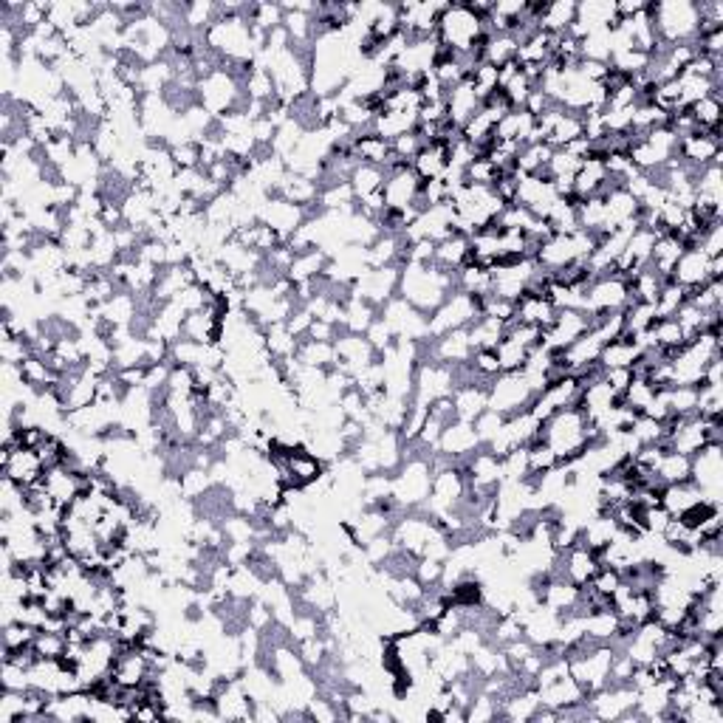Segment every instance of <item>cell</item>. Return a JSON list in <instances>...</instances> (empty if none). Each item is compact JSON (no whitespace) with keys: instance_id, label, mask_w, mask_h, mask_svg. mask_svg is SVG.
<instances>
[{"instance_id":"cell-33","label":"cell","mask_w":723,"mask_h":723,"mask_svg":"<svg viewBox=\"0 0 723 723\" xmlns=\"http://www.w3.org/2000/svg\"><path fill=\"white\" fill-rule=\"evenodd\" d=\"M506 322L492 320V317H478L466 331H469V342H472V351H495L498 342L506 337Z\"/></svg>"},{"instance_id":"cell-22","label":"cell","mask_w":723,"mask_h":723,"mask_svg":"<svg viewBox=\"0 0 723 723\" xmlns=\"http://www.w3.org/2000/svg\"><path fill=\"white\" fill-rule=\"evenodd\" d=\"M469 260H472V243H469V235H464V232H452L444 241L435 243L433 263L441 266L444 272L458 274Z\"/></svg>"},{"instance_id":"cell-11","label":"cell","mask_w":723,"mask_h":723,"mask_svg":"<svg viewBox=\"0 0 723 723\" xmlns=\"http://www.w3.org/2000/svg\"><path fill=\"white\" fill-rule=\"evenodd\" d=\"M690 481L712 500L723 495V447L707 444L704 450L690 455Z\"/></svg>"},{"instance_id":"cell-3","label":"cell","mask_w":723,"mask_h":723,"mask_svg":"<svg viewBox=\"0 0 723 723\" xmlns=\"http://www.w3.org/2000/svg\"><path fill=\"white\" fill-rule=\"evenodd\" d=\"M435 37H438L441 49L452 51V54L478 51L486 40L483 17L469 3H447L441 17H438Z\"/></svg>"},{"instance_id":"cell-28","label":"cell","mask_w":723,"mask_h":723,"mask_svg":"<svg viewBox=\"0 0 723 723\" xmlns=\"http://www.w3.org/2000/svg\"><path fill=\"white\" fill-rule=\"evenodd\" d=\"M687 252V243L681 241L678 235H670V232H664L656 238L653 243V255H650V269L653 272H659L661 277H667L670 280V274H673V266L678 263V258Z\"/></svg>"},{"instance_id":"cell-2","label":"cell","mask_w":723,"mask_h":723,"mask_svg":"<svg viewBox=\"0 0 723 723\" xmlns=\"http://www.w3.org/2000/svg\"><path fill=\"white\" fill-rule=\"evenodd\" d=\"M455 289V274L444 272L435 263H404L399 277V297L418 308L421 314H433Z\"/></svg>"},{"instance_id":"cell-1","label":"cell","mask_w":723,"mask_h":723,"mask_svg":"<svg viewBox=\"0 0 723 723\" xmlns=\"http://www.w3.org/2000/svg\"><path fill=\"white\" fill-rule=\"evenodd\" d=\"M537 438L551 447V452L557 455L560 464H571L594 441H599L602 433L588 421V416L579 407H565V410H557L554 416L540 424Z\"/></svg>"},{"instance_id":"cell-20","label":"cell","mask_w":723,"mask_h":723,"mask_svg":"<svg viewBox=\"0 0 723 723\" xmlns=\"http://www.w3.org/2000/svg\"><path fill=\"white\" fill-rule=\"evenodd\" d=\"M670 280L673 283H678L681 289H698V286H704V283H709V280H715L712 277V258L709 255H704L701 249H687L681 258H678V263L673 266V274H670Z\"/></svg>"},{"instance_id":"cell-4","label":"cell","mask_w":723,"mask_h":723,"mask_svg":"<svg viewBox=\"0 0 723 723\" xmlns=\"http://www.w3.org/2000/svg\"><path fill=\"white\" fill-rule=\"evenodd\" d=\"M653 29L659 34L661 46H687L701 34V17L695 0H661L650 3Z\"/></svg>"},{"instance_id":"cell-24","label":"cell","mask_w":723,"mask_h":723,"mask_svg":"<svg viewBox=\"0 0 723 723\" xmlns=\"http://www.w3.org/2000/svg\"><path fill=\"white\" fill-rule=\"evenodd\" d=\"M452 410L458 421H469L475 424V418H481L489 410V387L483 385H464L458 387L450 396Z\"/></svg>"},{"instance_id":"cell-40","label":"cell","mask_w":723,"mask_h":723,"mask_svg":"<svg viewBox=\"0 0 723 723\" xmlns=\"http://www.w3.org/2000/svg\"><path fill=\"white\" fill-rule=\"evenodd\" d=\"M687 303V289H681L678 283L667 280L664 289H661L659 300H656V314L659 317H673L678 308Z\"/></svg>"},{"instance_id":"cell-32","label":"cell","mask_w":723,"mask_h":723,"mask_svg":"<svg viewBox=\"0 0 723 723\" xmlns=\"http://www.w3.org/2000/svg\"><path fill=\"white\" fill-rule=\"evenodd\" d=\"M695 128L701 133H721L723 125V99L721 94H709V97L698 99L695 105L687 108Z\"/></svg>"},{"instance_id":"cell-21","label":"cell","mask_w":723,"mask_h":723,"mask_svg":"<svg viewBox=\"0 0 723 723\" xmlns=\"http://www.w3.org/2000/svg\"><path fill=\"white\" fill-rule=\"evenodd\" d=\"M447 122H452L455 128L464 130V125L475 116V113L481 111V97L475 94V88H472V82L464 80L458 82L455 88L447 91Z\"/></svg>"},{"instance_id":"cell-9","label":"cell","mask_w":723,"mask_h":723,"mask_svg":"<svg viewBox=\"0 0 723 723\" xmlns=\"http://www.w3.org/2000/svg\"><path fill=\"white\" fill-rule=\"evenodd\" d=\"M399 277L402 266H382V269H368L351 286V297L365 300L373 308H382L399 294Z\"/></svg>"},{"instance_id":"cell-18","label":"cell","mask_w":723,"mask_h":723,"mask_svg":"<svg viewBox=\"0 0 723 723\" xmlns=\"http://www.w3.org/2000/svg\"><path fill=\"white\" fill-rule=\"evenodd\" d=\"M723 142L721 133H690L684 139H678V161L690 164L695 170L709 167V164H721Z\"/></svg>"},{"instance_id":"cell-25","label":"cell","mask_w":723,"mask_h":723,"mask_svg":"<svg viewBox=\"0 0 723 723\" xmlns=\"http://www.w3.org/2000/svg\"><path fill=\"white\" fill-rule=\"evenodd\" d=\"M410 167L416 170V176L421 181H438V178L447 176V170H450V147L441 145V142L424 145Z\"/></svg>"},{"instance_id":"cell-29","label":"cell","mask_w":723,"mask_h":723,"mask_svg":"<svg viewBox=\"0 0 723 723\" xmlns=\"http://www.w3.org/2000/svg\"><path fill=\"white\" fill-rule=\"evenodd\" d=\"M577 20V0H548L540 12V32L565 34Z\"/></svg>"},{"instance_id":"cell-35","label":"cell","mask_w":723,"mask_h":723,"mask_svg":"<svg viewBox=\"0 0 723 723\" xmlns=\"http://www.w3.org/2000/svg\"><path fill=\"white\" fill-rule=\"evenodd\" d=\"M385 178L387 173L382 167H373V164H356V170L351 173V181H348V184H351V190H354L356 201H362V198L382 193Z\"/></svg>"},{"instance_id":"cell-17","label":"cell","mask_w":723,"mask_h":723,"mask_svg":"<svg viewBox=\"0 0 723 723\" xmlns=\"http://www.w3.org/2000/svg\"><path fill=\"white\" fill-rule=\"evenodd\" d=\"M334 351H337V370L348 373V376H356V373L370 368L379 356L365 334H348V331L334 339Z\"/></svg>"},{"instance_id":"cell-34","label":"cell","mask_w":723,"mask_h":723,"mask_svg":"<svg viewBox=\"0 0 723 723\" xmlns=\"http://www.w3.org/2000/svg\"><path fill=\"white\" fill-rule=\"evenodd\" d=\"M483 63L503 68V65L515 63L517 57V40L512 34H489L481 46Z\"/></svg>"},{"instance_id":"cell-23","label":"cell","mask_w":723,"mask_h":723,"mask_svg":"<svg viewBox=\"0 0 723 723\" xmlns=\"http://www.w3.org/2000/svg\"><path fill=\"white\" fill-rule=\"evenodd\" d=\"M707 498L698 486L692 481H681V483H670V486H664L659 495V503L661 509L667 512L670 517H681L690 512L692 506H698L701 500Z\"/></svg>"},{"instance_id":"cell-8","label":"cell","mask_w":723,"mask_h":723,"mask_svg":"<svg viewBox=\"0 0 723 723\" xmlns=\"http://www.w3.org/2000/svg\"><path fill=\"white\" fill-rule=\"evenodd\" d=\"M455 390H458L455 368L441 362H418L413 373V404L430 410V404L450 399Z\"/></svg>"},{"instance_id":"cell-27","label":"cell","mask_w":723,"mask_h":723,"mask_svg":"<svg viewBox=\"0 0 723 723\" xmlns=\"http://www.w3.org/2000/svg\"><path fill=\"white\" fill-rule=\"evenodd\" d=\"M554 317H557V308H554V303H551L548 297L523 294V297L517 300V311H515L517 322H526V325H534V328L546 331L548 325L554 322Z\"/></svg>"},{"instance_id":"cell-5","label":"cell","mask_w":723,"mask_h":723,"mask_svg":"<svg viewBox=\"0 0 723 723\" xmlns=\"http://www.w3.org/2000/svg\"><path fill=\"white\" fill-rule=\"evenodd\" d=\"M430 486H433L430 455H404L399 472L393 475V500L402 506V512L421 509L430 498Z\"/></svg>"},{"instance_id":"cell-31","label":"cell","mask_w":723,"mask_h":723,"mask_svg":"<svg viewBox=\"0 0 723 723\" xmlns=\"http://www.w3.org/2000/svg\"><path fill=\"white\" fill-rule=\"evenodd\" d=\"M354 159L359 164H373V167H382L385 170L387 161L393 156V147L387 139L382 136H376V133H362V136H356L354 139Z\"/></svg>"},{"instance_id":"cell-15","label":"cell","mask_w":723,"mask_h":723,"mask_svg":"<svg viewBox=\"0 0 723 723\" xmlns=\"http://www.w3.org/2000/svg\"><path fill=\"white\" fill-rule=\"evenodd\" d=\"M478 450H481V438L475 433V424L458 421V418L444 427V433H441L438 444H435V452L447 455L455 464H464L466 458H472Z\"/></svg>"},{"instance_id":"cell-38","label":"cell","mask_w":723,"mask_h":723,"mask_svg":"<svg viewBox=\"0 0 723 723\" xmlns=\"http://www.w3.org/2000/svg\"><path fill=\"white\" fill-rule=\"evenodd\" d=\"M656 475L664 486L670 483L690 481V455H681V452L667 450L661 455L659 466H656Z\"/></svg>"},{"instance_id":"cell-7","label":"cell","mask_w":723,"mask_h":723,"mask_svg":"<svg viewBox=\"0 0 723 723\" xmlns=\"http://www.w3.org/2000/svg\"><path fill=\"white\" fill-rule=\"evenodd\" d=\"M531 402H534V390H531L523 370L500 373L498 379L489 385V410H495L503 418L529 410Z\"/></svg>"},{"instance_id":"cell-37","label":"cell","mask_w":723,"mask_h":723,"mask_svg":"<svg viewBox=\"0 0 723 723\" xmlns=\"http://www.w3.org/2000/svg\"><path fill=\"white\" fill-rule=\"evenodd\" d=\"M68 633L65 630H51V627H43V630H37V636H34V653H37V659H46V661H60L68 653Z\"/></svg>"},{"instance_id":"cell-6","label":"cell","mask_w":723,"mask_h":723,"mask_svg":"<svg viewBox=\"0 0 723 723\" xmlns=\"http://www.w3.org/2000/svg\"><path fill=\"white\" fill-rule=\"evenodd\" d=\"M481 317V297H472L464 291H452L450 297L435 308L427 317V334L430 337H444L458 328H469Z\"/></svg>"},{"instance_id":"cell-16","label":"cell","mask_w":723,"mask_h":723,"mask_svg":"<svg viewBox=\"0 0 723 723\" xmlns=\"http://www.w3.org/2000/svg\"><path fill=\"white\" fill-rule=\"evenodd\" d=\"M616 23H619L616 0H582L577 3V20L568 29V34L582 40L585 34L605 32V29H613Z\"/></svg>"},{"instance_id":"cell-12","label":"cell","mask_w":723,"mask_h":723,"mask_svg":"<svg viewBox=\"0 0 723 723\" xmlns=\"http://www.w3.org/2000/svg\"><path fill=\"white\" fill-rule=\"evenodd\" d=\"M0 469H3V481L15 483L20 489H29L34 483L43 481V475H46V466L40 461L37 450H29V447H3Z\"/></svg>"},{"instance_id":"cell-13","label":"cell","mask_w":723,"mask_h":723,"mask_svg":"<svg viewBox=\"0 0 723 723\" xmlns=\"http://www.w3.org/2000/svg\"><path fill=\"white\" fill-rule=\"evenodd\" d=\"M591 328V317L579 308H563L557 311L554 322L543 331V348L548 351H565L568 345H574L585 331Z\"/></svg>"},{"instance_id":"cell-10","label":"cell","mask_w":723,"mask_h":723,"mask_svg":"<svg viewBox=\"0 0 723 723\" xmlns=\"http://www.w3.org/2000/svg\"><path fill=\"white\" fill-rule=\"evenodd\" d=\"M421 184H424V181L416 176V170H413L410 164L387 170L385 187H382L385 209H390V212H413L416 198L421 195ZM413 215H416V212H413Z\"/></svg>"},{"instance_id":"cell-14","label":"cell","mask_w":723,"mask_h":723,"mask_svg":"<svg viewBox=\"0 0 723 723\" xmlns=\"http://www.w3.org/2000/svg\"><path fill=\"white\" fill-rule=\"evenodd\" d=\"M447 3H399V26L407 40L435 37L438 17Z\"/></svg>"},{"instance_id":"cell-26","label":"cell","mask_w":723,"mask_h":723,"mask_svg":"<svg viewBox=\"0 0 723 723\" xmlns=\"http://www.w3.org/2000/svg\"><path fill=\"white\" fill-rule=\"evenodd\" d=\"M642 351L644 348L636 342V339H630L622 334V337L611 339V342L602 348V354H599V368L602 370L633 368V365L639 362Z\"/></svg>"},{"instance_id":"cell-36","label":"cell","mask_w":723,"mask_h":723,"mask_svg":"<svg viewBox=\"0 0 723 723\" xmlns=\"http://www.w3.org/2000/svg\"><path fill=\"white\" fill-rule=\"evenodd\" d=\"M695 198L698 201H709V204H723V170L721 164H709L701 167L695 176Z\"/></svg>"},{"instance_id":"cell-30","label":"cell","mask_w":723,"mask_h":723,"mask_svg":"<svg viewBox=\"0 0 723 723\" xmlns=\"http://www.w3.org/2000/svg\"><path fill=\"white\" fill-rule=\"evenodd\" d=\"M297 365L317 370H334L337 368V351L334 342H320V339H300L297 345Z\"/></svg>"},{"instance_id":"cell-39","label":"cell","mask_w":723,"mask_h":723,"mask_svg":"<svg viewBox=\"0 0 723 723\" xmlns=\"http://www.w3.org/2000/svg\"><path fill=\"white\" fill-rule=\"evenodd\" d=\"M495 354H498L500 370H503V373H512V370H523V365L529 362L531 348H526L520 339L509 337V334H506V337L498 342Z\"/></svg>"},{"instance_id":"cell-19","label":"cell","mask_w":723,"mask_h":723,"mask_svg":"<svg viewBox=\"0 0 723 723\" xmlns=\"http://www.w3.org/2000/svg\"><path fill=\"white\" fill-rule=\"evenodd\" d=\"M557 187L554 181L546 176H520L517 178V195L515 204L526 207L529 212H534L537 218H546L548 209L557 204Z\"/></svg>"}]
</instances>
